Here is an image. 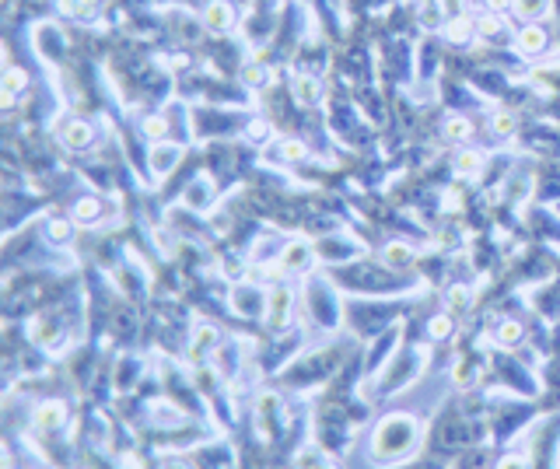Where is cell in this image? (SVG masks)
<instances>
[{
  "instance_id": "obj_11",
  "label": "cell",
  "mask_w": 560,
  "mask_h": 469,
  "mask_svg": "<svg viewBox=\"0 0 560 469\" xmlns=\"http://www.w3.org/2000/svg\"><path fill=\"white\" fill-rule=\"evenodd\" d=\"M294 98H298L301 105H315V102L322 98V85H319L315 78H298V81H294Z\"/></svg>"
},
{
  "instance_id": "obj_33",
  "label": "cell",
  "mask_w": 560,
  "mask_h": 469,
  "mask_svg": "<svg viewBox=\"0 0 560 469\" xmlns=\"http://www.w3.org/2000/svg\"><path fill=\"white\" fill-rule=\"evenodd\" d=\"M469 378H473V372H469V365H459V372H456V382H463V385H466Z\"/></svg>"
},
{
  "instance_id": "obj_27",
  "label": "cell",
  "mask_w": 560,
  "mask_h": 469,
  "mask_svg": "<svg viewBox=\"0 0 560 469\" xmlns=\"http://www.w3.org/2000/svg\"><path fill=\"white\" fill-rule=\"evenodd\" d=\"M442 14H445L442 4H438V7H420V21H424L427 28H438V25H442Z\"/></svg>"
},
{
  "instance_id": "obj_15",
  "label": "cell",
  "mask_w": 560,
  "mask_h": 469,
  "mask_svg": "<svg viewBox=\"0 0 560 469\" xmlns=\"http://www.w3.org/2000/svg\"><path fill=\"white\" fill-rule=\"evenodd\" d=\"M456 172H459V176H476V172H480V151L463 147V151L456 154Z\"/></svg>"
},
{
  "instance_id": "obj_24",
  "label": "cell",
  "mask_w": 560,
  "mask_h": 469,
  "mask_svg": "<svg viewBox=\"0 0 560 469\" xmlns=\"http://www.w3.org/2000/svg\"><path fill=\"white\" fill-rule=\"evenodd\" d=\"M284 158L287 162H305L308 158V144H301V140H284Z\"/></svg>"
},
{
  "instance_id": "obj_31",
  "label": "cell",
  "mask_w": 560,
  "mask_h": 469,
  "mask_svg": "<svg viewBox=\"0 0 560 469\" xmlns=\"http://www.w3.org/2000/svg\"><path fill=\"white\" fill-rule=\"evenodd\" d=\"M442 7H445L449 18H463V7H466V4H463V0H442Z\"/></svg>"
},
{
  "instance_id": "obj_12",
  "label": "cell",
  "mask_w": 560,
  "mask_h": 469,
  "mask_svg": "<svg viewBox=\"0 0 560 469\" xmlns=\"http://www.w3.org/2000/svg\"><path fill=\"white\" fill-rule=\"evenodd\" d=\"M473 32H476V25H473L469 18H449V25H445V35H449V42H456V46L469 42Z\"/></svg>"
},
{
  "instance_id": "obj_4",
  "label": "cell",
  "mask_w": 560,
  "mask_h": 469,
  "mask_svg": "<svg viewBox=\"0 0 560 469\" xmlns=\"http://www.w3.org/2000/svg\"><path fill=\"white\" fill-rule=\"evenodd\" d=\"M518 53H525V56H536V53H543V46H547V32L536 25V21H529L525 28H518Z\"/></svg>"
},
{
  "instance_id": "obj_17",
  "label": "cell",
  "mask_w": 560,
  "mask_h": 469,
  "mask_svg": "<svg viewBox=\"0 0 560 469\" xmlns=\"http://www.w3.org/2000/svg\"><path fill=\"white\" fill-rule=\"evenodd\" d=\"M515 11L525 18V21H536L550 11V0H515Z\"/></svg>"
},
{
  "instance_id": "obj_26",
  "label": "cell",
  "mask_w": 560,
  "mask_h": 469,
  "mask_svg": "<svg viewBox=\"0 0 560 469\" xmlns=\"http://www.w3.org/2000/svg\"><path fill=\"white\" fill-rule=\"evenodd\" d=\"M445 301H449V312H463V308L469 305V291L466 287H452Z\"/></svg>"
},
{
  "instance_id": "obj_9",
  "label": "cell",
  "mask_w": 560,
  "mask_h": 469,
  "mask_svg": "<svg viewBox=\"0 0 560 469\" xmlns=\"http://www.w3.org/2000/svg\"><path fill=\"white\" fill-rule=\"evenodd\" d=\"M382 260H385L392 270H406V267L413 263V249L403 245V242H389V245L382 249Z\"/></svg>"
},
{
  "instance_id": "obj_20",
  "label": "cell",
  "mask_w": 560,
  "mask_h": 469,
  "mask_svg": "<svg viewBox=\"0 0 560 469\" xmlns=\"http://www.w3.org/2000/svg\"><path fill=\"white\" fill-rule=\"evenodd\" d=\"M214 343H217V329H214V326H196V333H193V351L203 354V351H214Z\"/></svg>"
},
{
  "instance_id": "obj_35",
  "label": "cell",
  "mask_w": 560,
  "mask_h": 469,
  "mask_svg": "<svg viewBox=\"0 0 560 469\" xmlns=\"http://www.w3.org/2000/svg\"><path fill=\"white\" fill-rule=\"evenodd\" d=\"M319 469H333V466H319Z\"/></svg>"
},
{
  "instance_id": "obj_6",
  "label": "cell",
  "mask_w": 560,
  "mask_h": 469,
  "mask_svg": "<svg viewBox=\"0 0 560 469\" xmlns=\"http://www.w3.org/2000/svg\"><path fill=\"white\" fill-rule=\"evenodd\" d=\"M203 25H207L210 32H224V28L231 25V7H228L224 0H210V4L203 7Z\"/></svg>"
},
{
  "instance_id": "obj_22",
  "label": "cell",
  "mask_w": 560,
  "mask_h": 469,
  "mask_svg": "<svg viewBox=\"0 0 560 469\" xmlns=\"http://www.w3.org/2000/svg\"><path fill=\"white\" fill-rule=\"evenodd\" d=\"M490 126H494V133H497V137H511V133H515V126H518V119H515L511 112H497Z\"/></svg>"
},
{
  "instance_id": "obj_23",
  "label": "cell",
  "mask_w": 560,
  "mask_h": 469,
  "mask_svg": "<svg viewBox=\"0 0 560 469\" xmlns=\"http://www.w3.org/2000/svg\"><path fill=\"white\" fill-rule=\"evenodd\" d=\"M427 333H431V340H445V336L452 333V319H449V312L434 315V319H431V326H427Z\"/></svg>"
},
{
  "instance_id": "obj_28",
  "label": "cell",
  "mask_w": 560,
  "mask_h": 469,
  "mask_svg": "<svg viewBox=\"0 0 560 469\" xmlns=\"http://www.w3.org/2000/svg\"><path fill=\"white\" fill-rule=\"evenodd\" d=\"M242 81H245V85H263V81H267V71H263L260 63H249V67L242 71Z\"/></svg>"
},
{
  "instance_id": "obj_34",
  "label": "cell",
  "mask_w": 560,
  "mask_h": 469,
  "mask_svg": "<svg viewBox=\"0 0 560 469\" xmlns=\"http://www.w3.org/2000/svg\"><path fill=\"white\" fill-rule=\"evenodd\" d=\"M442 0H420V7H438Z\"/></svg>"
},
{
  "instance_id": "obj_2",
  "label": "cell",
  "mask_w": 560,
  "mask_h": 469,
  "mask_svg": "<svg viewBox=\"0 0 560 469\" xmlns=\"http://www.w3.org/2000/svg\"><path fill=\"white\" fill-rule=\"evenodd\" d=\"M179 158H183V147H179V144L158 140V144L151 147V172H154V176H165V172H172V169L179 165Z\"/></svg>"
},
{
  "instance_id": "obj_21",
  "label": "cell",
  "mask_w": 560,
  "mask_h": 469,
  "mask_svg": "<svg viewBox=\"0 0 560 469\" xmlns=\"http://www.w3.org/2000/svg\"><path fill=\"white\" fill-rule=\"evenodd\" d=\"M74 217H78V221H95V217H98V200H95V196H81V200L74 203Z\"/></svg>"
},
{
  "instance_id": "obj_14",
  "label": "cell",
  "mask_w": 560,
  "mask_h": 469,
  "mask_svg": "<svg viewBox=\"0 0 560 469\" xmlns=\"http://www.w3.org/2000/svg\"><path fill=\"white\" fill-rule=\"evenodd\" d=\"M308 260H312V252H308V245H301V242H294L291 249H287V256H284V270H305L308 267Z\"/></svg>"
},
{
  "instance_id": "obj_30",
  "label": "cell",
  "mask_w": 560,
  "mask_h": 469,
  "mask_svg": "<svg viewBox=\"0 0 560 469\" xmlns=\"http://www.w3.org/2000/svg\"><path fill=\"white\" fill-rule=\"evenodd\" d=\"M67 235H71V224H67V221H53V224H49V238L63 242Z\"/></svg>"
},
{
  "instance_id": "obj_13",
  "label": "cell",
  "mask_w": 560,
  "mask_h": 469,
  "mask_svg": "<svg viewBox=\"0 0 560 469\" xmlns=\"http://www.w3.org/2000/svg\"><path fill=\"white\" fill-rule=\"evenodd\" d=\"M469 133H473V123H469V119H463V116H449V119H445V137H449L452 144L469 140Z\"/></svg>"
},
{
  "instance_id": "obj_29",
  "label": "cell",
  "mask_w": 560,
  "mask_h": 469,
  "mask_svg": "<svg viewBox=\"0 0 560 469\" xmlns=\"http://www.w3.org/2000/svg\"><path fill=\"white\" fill-rule=\"evenodd\" d=\"M186 200H189V207H207V183H196V186H189Z\"/></svg>"
},
{
  "instance_id": "obj_19",
  "label": "cell",
  "mask_w": 560,
  "mask_h": 469,
  "mask_svg": "<svg viewBox=\"0 0 560 469\" xmlns=\"http://www.w3.org/2000/svg\"><path fill=\"white\" fill-rule=\"evenodd\" d=\"M476 32H480L483 39H497V35L504 32V21H501L497 14H480V18H476Z\"/></svg>"
},
{
  "instance_id": "obj_16",
  "label": "cell",
  "mask_w": 560,
  "mask_h": 469,
  "mask_svg": "<svg viewBox=\"0 0 560 469\" xmlns=\"http://www.w3.org/2000/svg\"><path fill=\"white\" fill-rule=\"evenodd\" d=\"M25 88H28V74L18 67H7L4 71V95H21Z\"/></svg>"
},
{
  "instance_id": "obj_5",
  "label": "cell",
  "mask_w": 560,
  "mask_h": 469,
  "mask_svg": "<svg viewBox=\"0 0 560 469\" xmlns=\"http://www.w3.org/2000/svg\"><path fill=\"white\" fill-rule=\"evenodd\" d=\"M63 417H67V406L63 403H56V399H46L39 410H35V427H42V431H49V427H60L63 424Z\"/></svg>"
},
{
  "instance_id": "obj_25",
  "label": "cell",
  "mask_w": 560,
  "mask_h": 469,
  "mask_svg": "<svg viewBox=\"0 0 560 469\" xmlns=\"http://www.w3.org/2000/svg\"><path fill=\"white\" fill-rule=\"evenodd\" d=\"M144 133H147V137H154V140H158V137H165V133H169V119H165V116H151V119H144Z\"/></svg>"
},
{
  "instance_id": "obj_3",
  "label": "cell",
  "mask_w": 560,
  "mask_h": 469,
  "mask_svg": "<svg viewBox=\"0 0 560 469\" xmlns=\"http://www.w3.org/2000/svg\"><path fill=\"white\" fill-rule=\"evenodd\" d=\"M231 308L238 315H260V312H267L263 308V291L260 287H235L231 291Z\"/></svg>"
},
{
  "instance_id": "obj_18",
  "label": "cell",
  "mask_w": 560,
  "mask_h": 469,
  "mask_svg": "<svg viewBox=\"0 0 560 469\" xmlns=\"http://www.w3.org/2000/svg\"><path fill=\"white\" fill-rule=\"evenodd\" d=\"M60 11H63L67 18L85 21V18H92V14H95V4H92V0H60Z\"/></svg>"
},
{
  "instance_id": "obj_8",
  "label": "cell",
  "mask_w": 560,
  "mask_h": 469,
  "mask_svg": "<svg viewBox=\"0 0 560 469\" xmlns=\"http://www.w3.org/2000/svg\"><path fill=\"white\" fill-rule=\"evenodd\" d=\"M63 144H67V147H74V151L88 147V144H92V126H88L85 119L67 123V126H63Z\"/></svg>"
},
{
  "instance_id": "obj_7",
  "label": "cell",
  "mask_w": 560,
  "mask_h": 469,
  "mask_svg": "<svg viewBox=\"0 0 560 469\" xmlns=\"http://www.w3.org/2000/svg\"><path fill=\"white\" fill-rule=\"evenodd\" d=\"M287 319H291V294L284 291H274V301H270V308H267V326L270 329H284L287 326Z\"/></svg>"
},
{
  "instance_id": "obj_1",
  "label": "cell",
  "mask_w": 560,
  "mask_h": 469,
  "mask_svg": "<svg viewBox=\"0 0 560 469\" xmlns=\"http://www.w3.org/2000/svg\"><path fill=\"white\" fill-rule=\"evenodd\" d=\"M417 441V424L410 417H385L375 431V456L378 459H389V456H403L410 452V445Z\"/></svg>"
},
{
  "instance_id": "obj_10",
  "label": "cell",
  "mask_w": 560,
  "mask_h": 469,
  "mask_svg": "<svg viewBox=\"0 0 560 469\" xmlns=\"http://www.w3.org/2000/svg\"><path fill=\"white\" fill-rule=\"evenodd\" d=\"M497 343L501 347H518L522 343V336H525V329H522V322H515V319H504V322H497Z\"/></svg>"
},
{
  "instance_id": "obj_32",
  "label": "cell",
  "mask_w": 560,
  "mask_h": 469,
  "mask_svg": "<svg viewBox=\"0 0 560 469\" xmlns=\"http://www.w3.org/2000/svg\"><path fill=\"white\" fill-rule=\"evenodd\" d=\"M501 469H525V459H518V456H508V459L501 463Z\"/></svg>"
}]
</instances>
